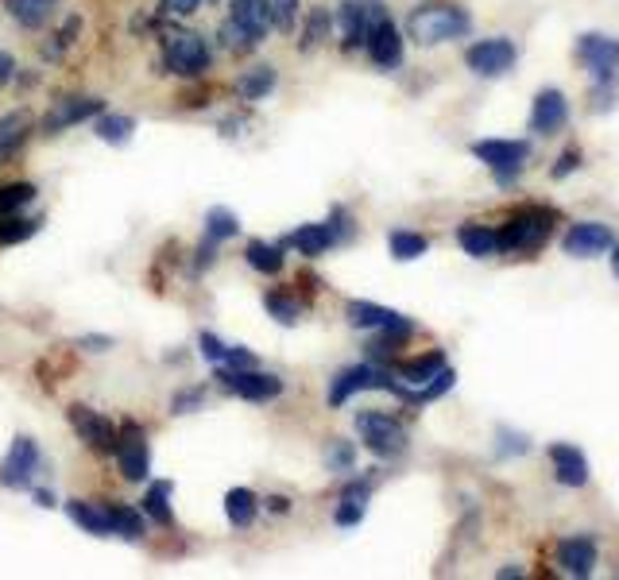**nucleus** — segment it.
I'll list each match as a JSON object with an SVG mask.
<instances>
[{
    "instance_id": "b1692460",
    "label": "nucleus",
    "mask_w": 619,
    "mask_h": 580,
    "mask_svg": "<svg viewBox=\"0 0 619 580\" xmlns=\"http://www.w3.org/2000/svg\"><path fill=\"white\" fill-rule=\"evenodd\" d=\"M442 368H445V356L442 352H430V356H418V360H403L395 368V376L403 379V383H411V387H426Z\"/></svg>"
},
{
    "instance_id": "c9c22d12",
    "label": "nucleus",
    "mask_w": 619,
    "mask_h": 580,
    "mask_svg": "<svg viewBox=\"0 0 619 580\" xmlns=\"http://www.w3.org/2000/svg\"><path fill=\"white\" fill-rule=\"evenodd\" d=\"M236 232H240V221H236L233 209H225V205H213L206 213V236L209 240H233Z\"/></svg>"
},
{
    "instance_id": "09e8293b",
    "label": "nucleus",
    "mask_w": 619,
    "mask_h": 580,
    "mask_svg": "<svg viewBox=\"0 0 619 580\" xmlns=\"http://www.w3.org/2000/svg\"><path fill=\"white\" fill-rule=\"evenodd\" d=\"M12 74H16V62H12L8 51H0V89L12 82Z\"/></svg>"
},
{
    "instance_id": "2f4dec72",
    "label": "nucleus",
    "mask_w": 619,
    "mask_h": 580,
    "mask_svg": "<svg viewBox=\"0 0 619 580\" xmlns=\"http://www.w3.org/2000/svg\"><path fill=\"white\" fill-rule=\"evenodd\" d=\"M387 248H391V256L395 260H418V256H426L430 252V240L422 236V232H391L387 236Z\"/></svg>"
},
{
    "instance_id": "4be33fe9",
    "label": "nucleus",
    "mask_w": 619,
    "mask_h": 580,
    "mask_svg": "<svg viewBox=\"0 0 619 580\" xmlns=\"http://www.w3.org/2000/svg\"><path fill=\"white\" fill-rule=\"evenodd\" d=\"M66 515L78 522L86 534H97V538H109V534H113L109 507H93V503H82V499H70V503H66Z\"/></svg>"
},
{
    "instance_id": "7c9ffc66",
    "label": "nucleus",
    "mask_w": 619,
    "mask_h": 580,
    "mask_svg": "<svg viewBox=\"0 0 619 580\" xmlns=\"http://www.w3.org/2000/svg\"><path fill=\"white\" fill-rule=\"evenodd\" d=\"M271 89H275V70H271V66H256V70L240 74V82H236V93H240L244 101H260Z\"/></svg>"
},
{
    "instance_id": "3c124183",
    "label": "nucleus",
    "mask_w": 619,
    "mask_h": 580,
    "mask_svg": "<svg viewBox=\"0 0 619 580\" xmlns=\"http://www.w3.org/2000/svg\"><path fill=\"white\" fill-rule=\"evenodd\" d=\"M267 503H271V511H275V515L291 511V499H283V495H275V499H267Z\"/></svg>"
},
{
    "instance_id": "79ce46f5",
    "label": "nucleus",
    "mask_w": 619,
    "mask_h": 580,
    "mask_svg": "<svg viewBox=\"0 0 619 580\" xmlns=\"http://www.w3.org/2000/svg\"><path fill=\"white\" fill-rule=\"evenodd\" d=\"M453 383H457V372H453V368H442V372L430 379L426 387H418V391H414V403H430V399H438V395H445Z\"/></svg>"
},
{
    "instance_id": "f03ea898",
    "label": "nucleus",
    "mask_w": 619,
    "mask_h": 580,
    "mask_svg": "<svg viewBox=\"0 0 619 580\" xmlns=\"http://www.w3.org/2000/svg\"><path fill=\"white\" fill-rule=\"evenodd\" d=\"M360 391H391V395H399V399H411L414 403V391L407 383H399V379L391 376L387 368H376V364H356V368H345L341 376L329 383V406H345L353 395Z\"/></svg>"
},
{
    "instance_id": "f8f14e48",
    "label": "nucleus",
    "mask_w": 619,
    "mask_h": 580,
    "mask_svg": "<svg viewBox=\"0 0 619 580\" xmlns=\"http://www.w3.org/2000/svg\"><path fill=\"white\" fill-rule=\"evenodd\" d=\"M577 58L589 66L596 82H608V78H616L619 70V39L589 31V35L577 39Z\"/></svg>"
},
{
    "instance_id": "a878e982",
    "label": "nucleus",
    "mask_w": 619,
    "mask_h": 580,
    "mask_svg": "<svg viewBox=\"0 0 619 580\" xmlns=\"http://www.w3.org/2000/svg\"><path fill=\"white\" fill-rule=\"evenodd\" d=\"M457 240H461V248H465L469 256H476V260H488V256L500 252V236L492 229H484V225H461Z\"/></svg>"
},
{
    "instance_id": "a211bd4d",
    "label": "nucleus",
    "mask_w": 619,
    "mask_h": 580,
    "mask_svg": "<svg viewBox=\"0 0 619 580\" xmlns=\"http://www.w3.org/2000/svg\"><path fill=\"white\" fill-rule=\"evenodd\" d=\"M558 565L569 573V577H589L592 569H596V542H592L589 534H577V538H561L558 542Z\"/></svg>"
},
{
    "instance_id": "58836bf2",
    "label": "nucleus",
    "mask_w": 619,
    "mask_h": 580,
    "mask_svg": "<svg viewBox=\"0 0 619 580\" xmlns=\"http://www.w3.org/2000/svg\"><path fill=\"white\" fill-rule=\"evenodd\" d=\"M329 28H333L329 8H314L310 20H306V31H302V51H310V47H318L322 39H329Z\"/></svg>"
},
{
    "instance_id": "603ef678",
    "label": "nucleus",
    "mask_w": 619,
    "mask_h": 580,
    "mask_svg": "<svg viewBox=\"0 0 619 580\" xmlns=\"http://www.w3.org/2000/svg\"><path fill=\"white\" fill-rule=\"evenodd\" d=\"M35 503H39V507H55V499H51V492H35Z\"/></svg>"
},
{
    "instance_id": "6e6552de",
    "label": "nucleus",
    "mask_w": 619,
    "mask_h": 580,
    "mask_svg": "<svg viewBox=\"0 0 619 580\" xmlns=\"http://www.w3.org/2000/svg\"><path fill=\"white\" fill-rule=\"evenodd\" d=\"M117 461L124 480H148L151 472V449L148 437H144V426L136 422H124L117 430Z\"/></svg>"
},
{
    "instance_id": "e433bc0d",
    "label": "nucleus",
    "mask_w": 619,
    "mask_h": 580,
    "mask_svg": "<svg viewBox=\"0 0 619 580\" xmlns=\"http://www.w3.org/2000/svg\"><path fill=\"white\" fill-rule=\"evenodd\" d=\"M144 511H148L155 522H163V526H171V522H175V515H171V480L151 484L148 499H144Z\"/></svg>"
},
{
    "instance_id": "c03bdc74",
    "label": "nucleus",
    "mask_w": 619,
    "mask_h": 580,
    "mask_svg": "<svg viewBox=\"0 0 619 580\" xmlns=\"http://www.w3.org/2000/svg\"><path fill=\"white\" fill-rule=\"evenodd\" d=\"M325 461H329V468H337V472L353 468V445L349 441H333L329 453H325Z\"/></svg>"
},
{
    "instance_id": "bb28decb",
    "label": "nucleus",
    "mask_w": 619,
    "mask_h": 580,
    "mask_svg": "<svg viewBox=\"0 0 619 580\" xmlns=\"http://www.w3.org/2000/svg\"><path fill=\"white\" fill-rule=\"evenodd\" d=\"M368 495L372 488L368 484H349L345 492H341V507H337V526H356V522L364 519V511H368Z\"/></svg>"
},
{
    "instance_id": "aec40b11",
    "label": "nucleus",
    "mask_w": 619,
    "mask_h": 580,
    "mask_svg": "<svg viewBox=\"0 0 619 580\" xmlns=\"http://www.w3.org/2000/svg\"><path fill=\"white\" fill-rule=\"evenodd\" d=\"M372 16H376V0H368V4H356V0H345L341 4V31H345V51H353L360 47L364 39H368V28H372Z\"/></svg>"
},
{
    "instance_id": "dca6fc26",
    "label": "nucleus",
    "mask_w": 619,
    "mask_h": 580,
    "mask_svg": "<svg viewBox=\"0 0 619 580\" xmlns=\"http://www.w3.org/2000/svg\"><path fill=\"white\" fill-rule=\"evenodd\" d=\"M89 116H101V97H62L55 101V109L43 116V132L59 136L70 124H82Z\"/></svg>"
},
{
    "instance_id": "20e7f679",
    "label": "nucleus",
    "mask_w": 619,
    "mask_h": 580,
    "mask_svg": "<svg viewBox=\"0 0 619 580\" xmlns=\"http://www.w3.org/2000/svg\"><path fill=\"white\" fill-rule=\"evenodd\" d=\"M163 58L182 78H202L209 70V47L198 31L167 28L163 31Z\"/></svg>"
},
{
    "instance_id": "c756f323",
    "label": "nucleus",
    "mask_w": 619,
    "mask_h": 580,
    "mask_svg": "<svg viewBox=\"0 0 619 580\" xmlns=\"http://www.w3.org/2000/svg\"><path fill=\"white\" fill-rule=\"evenodd\" d=\"M256 507H260V503H256V495L248 492V488H233V492L225 495V515H229V522L240 526V530H244V526H252V519H256Z\"/></svg>"
},
{
    "instance_id": "72a5a7b5",
    "label": "nucleus",
    "mask_w": 619,
    "mask_h": 580,
    "mask_svg": "<svg viewBox=\"0 0 619 580\" xmlns=\"http://www.w3.org/2000/svg\"><path fill=\"white\" fill-rule=\"evenodd\" d=\"M221 43H225L229 51H236V55H248V51H256L264 39H260L256 31H248L244 24H236L233 16H229V20L221 24Z\"/></svg>"
},
{
    "instance_id": "8fccbe9b",
    "label": "nucleus",
    "mask_w": 619,
    "mask_h": 580,
    "mask_svg": "<svg viewBox=\"0 0 619 580\" xmlns=\"http://www.w3.org/2000/svg\"><path fill=\"white\" fill-rule=\"evenodd\" d=\"M202 403V391H182L175 399V414H186V406H198Z\"/></svg>"
},
{
    "instance_id": "423d86ee",
    "label": "nucleus",
    "mask_w": 619,
    "mask_h": 580,
    "mask_svg": "<svg viewBox=\"0 0 619 580\" xmlns=\"http://www.w3.org/2000/svg\"><path fill=\"white\" fill-rule=\"evenodd\" d=\"M472 155H476L488 171H496V178L507 186L515 174L523 171V163H527V155H531V144H527V140H476V144H472Z\"/></svg>"
},
{
    "instance_id": "ea45409f",
    "label": "nucleus",
    "mask_w": 619,
    "mask_h": 580,
    "mask_svg": "<svg viewBox=\"0 0 619 580\" xmlns=\"http://www.w3.org/2000/svg\"><path fill=\"white\" fill-rule=\"evenodd\" d=\"M31 198H35V186H31V182H12V186H4V190H0V217H12V213L24 209Z\"/></svg>"
},
{
    "instance_id": "0eeeda50",
    "label": "nucleus",
    "mask_w": 619,
    "mask_h": 580,
    "mask_svg": "<svg viewBox=\"0 0 619 580\" xmlns=\"http://www.w3.org/2000/svg\"><path fill=\"white\" fill-rule=\"evenodd\" d=\"M364 47H368L372 62L384 66V70H395V66L403 62V35H399V28L391 24V16L384 12V4H376V16H372V28H368Z\"/></svg>"
},
{
    "instance_id": "c85d7f7f",
    "label": "nucleus",
    "mask_w": 619,
    "mask_h": 580,
    "mask_svg": "<svg viewBox=\"0 0 619 580\" xmlns=\"http://www.w3.org/2000/svg\"><path fill=\"white\" fill-rule=\"evenodd\" d=\"M244 256H248V263H252L260 275H279V271H283V244H264V240H252Z\"/></svg>"
},
{
    "instance_id": "4468645a",
    "label": "nucleus",
    "mask_w": 619,
    "mask_h": 580,
    "mask_svg": "<svg viewBox=\"0 0 619 580\" xmlns=\"http://www.w3.org/2000/svg\"><path fill=\"white\" fill-rule=\"evenodd\" d=\"M345 318L356 329H380V333H399V337H411V321L387 306H376V302H349L345 306Z\"/></svg>"
},
{
    "instance_id": "7ed1b4c3",
    "label": "nucleus",
    "mask_w": 619,
    "mask_h": 580,
    "mask_svg": "<svg viewBox=\"0 0 619 580\" xmlns=\"http://www.w3.org/2000/svg\"><path fill=\"white\" fill-rule=\"evenodd\" d=\"M554 232V209H542V205H531V209H519L515 217H507L496 236H500V248L503 252H538Z\"/></svg>"
},
{
    "instance_id": "4c0bfd02",
    "label": "nucleus",
    "mask_w": 619,
    "mask_h": 580,
    "mask_svg": "<svg viewBox=\"0 0 619 580\" xmlns=\"http://www.w3.org/2000/svg\"><path fill=\"white\" fill-rule=\"evenodd\" d=\"M264 306H267V314L279 321V325H295L298 314H302V306H298L291 294H283V290H271L264 298Z\"/></svg>"
},
{
    "instance_id": "412c9836",
    "label": "nucleus",
    "mask_w": 619,
    "mask_h": 580,
    "mask_svg": "<svg viewBox=\"0 0 619 580\" xmlns=\"http://www.w3.org/2000/svg\"><path fill=\"white\" fill-rule=\"evenodd\" d=\"M341 236H337V229L325 221V225H298L287 240H283V248H298L302 256H322L325 248H333Z\"/></svg>"
},
{
    "instance_id": "a18cd8bd",
    "label": "nucleus",
    "mask_w": 619,
    "mask_h": 580,
    "mask_svg": "<svg viewBox=\"0 0 619 580\" xmlns=\"http://www.w3.org/2000/svg\"><path fill=\"white\" fill-rule=\"evenodd\" d=\"M202 352H206V360H213V364H225V352L229 348L221 345L213 333H202Z\"/></svg>"
},
{
    "instance_id": "49530a36",
    "label": "nucleus",
    "mask_w": 619,
    "mask_h": 580,
    "mask_svg": "<svg viewBox=\"0 0 619 580\" xmlns=\"http://www.w3.org/2000/svg\"><path fill=\"white\" fill-rule=\"evenodd\" d=\"M581 167V151H565L558 159V167H554V178H565V174H573Z\"/></svg>"
},
{
    "instance_id": "9b49d317",
    "label": "nucleus",
    "mask_w": 619,
    "mask_h": 580,
    "mask_svg": "<svg viewBox=\"0 0 619 580\" xmlns=\"http://www.w3.org/2000/svg\"><path fill=\"white\" fill-rule=\"evenodd\" d=\"M66 418H70V426L78 430V437L86 441L93 453H117V426L109 418H101L97 410H89L82 403L70 406Z\"/></svg>"
},
{
    "instance_id": "37998d69",
    "label": "nucleus",
    "mask_w": 619,
    "mask_h": 580,
    "mask_svg": "<svg viewBox=\"0 0 619 580\" xmlns=\"http://www.w3.org/2000/svg\"><path fill=\"white\" fill-rule=\"evenodd\" d=\"M271 24H275L279 31H295L298 0H271Z\"/></svg>"
},
{
    "instance_id": "6ab92c4d",
    "label": "nucleus",
    "mask_w": 619,
    "mask_h": 580,
    "mask_svg": "<svg viewBox=\"0 0 619 580\" xmlns=\"http://www.w3.org/2000/svg\"><path fill=\"white\" fill-rule=\"evenodd\" d=\"M550 461H554V476L565 488H585L589 484V461L577 445H550Z\"/></svg>"
},
{
    "instance_id": "39448f33",
    "label": "nucleus",
    "mask_w": 619,
    "mask_h": 580,
    "mask_svg": "<svg viewBox=\"0 0 619 580\" xmlns=\"http://www.w3.org/2000/svg\"><path fill=\"white\" fill-rule=\"evenodd\" d=\"M356 434L376 457H399L407 449V426L391 414H380V410L356 414Z\"/></svg>"
},
{
    "instance_id": "de8ad7c7",
    "label": "nucleus",
    "mask_w": 619,
    "mask_h": 580,
    "mask_svg": "<svg viewBox=\"0 0 619 580\" xmlns=\"http://www.w3.org/2000/svg\"><path fill=\"white\" fill-rule=\"evenodd\" d=\"M198 4H202V0H163V12H171V16H190V12H198Z\"/></svg>"
},
{
    "instance_id": "5701e85b",
    "label": "nucleus",
    "mask_w": 619,
    "mask_h": 580,
    "mask_svg": "<svg viewBox=\"0 0 619 580\" xmlns=\"http://www.w3.org/2000/svg\"><path fill=\"white\" fill-rule=\"evenodd\" d=\"M229 16L236 24H244L248 31H256L260 39L271 28V4L267 0H229Z\"/></svg>"
},
{
    "instance_id": "9d476101",
    "label": "nucleus",
    "mask_w": 619,
    "mask_h": 580,
    "mask_svg": "<svg viewBox=\"0 0 619 580\" xmlns=\"http://www.w3.org/2000/svg\"><path fill=\"white\" fill-rule=\"evenodd\" d=\"M515 58H519V51H515L511 39H480V43H472L465 51L469 70L480 74V78H500V74H507L515 66Z\"/></svg>"
},
{
    "instance_id": "f704fd0d",
    "label": "nucleus",
    "mask_w": 619,
    "mask_h": 580,
    "mask_svg": "<svg viewBox=\"0 0 619 580\" xmlns=\"http://www.w3.org/2000/svg\"><path fill=\"white\" fill-rule=\"evenodd\" d=\"M109 519H113V534H120V538H128V542H140L144 538V519L132 507L109 503Z\"/></svg>"
},
{
    "instance_id": "2eb2a0df",
    "label": "nucleus",
    "mask_w": 619,
    "mask_h": 580,
    "mask_svg": "<svg viewBox=\"0 0 619 580\" xmlns=\"http://www.w3.org/2000/svg\"><path fill=\"white\" fill-rule=\"evenodd\" d=\"M565 124H569V101H565V93L561 89H542L534 97L531 132H538V136H558Z\"/></svg>"
},
{
    "instance_id": "ddd939ff",
    "label": "nucleus",
    "mask_w": 619,
    "mask_h": 580,
    "mask_svg": "<svg viewBox=\"0 0 619 580\" xmlns=\"http://www.w3.org/2000/svg\"><path fill=\"white\" fill-rule=\"evenodd\" d=\"M612 244H616V232H612V225H600V221H581V225H573L565 232V240H561L565 256H581V260L608 252Z\"/></svg>"
},
{
    "instance_id": "f257e3e1",
    "label": "nucleus",
    "mask_w": 619,
    "mask_h": 580,
    "mask_svg": "<svg viewBox=\"0 0 619 580\" xmlns=\"http://www.w3.org/2000/svg\"><path fill=\"white\" fill-rule=\"evenodd\" d=\"M407 31H411L414 43L422 47H438L445 39H461L472 31V16L457 4H422L414 8L411 20H407Z\"/></svg>"
},
{
    "instance_id": "f3484780",
    "label": "nucleus",
    "mask_w": 619,
    "mask_h": 580,
    "mask_svg": "<svg viewBox=\"0 0 619 580\" xmlns=\"http://www.w3.org/2000/svg\"><path fill=\"white\" fill-rule=\"evenodd\" d=\"M35 464H39L35 441H31V437H16L12 449H8V457H4V468H0V484H4V488H28Z\"/></svg>"
},
{
    "instance_id": "473e14b6",
    "label": "nucleus",
    "mask_w": 619,
    "mask_h": 580,
    "mask_svg": "<svg viewBox=\"0 0 619 580\" xmlns=\"http://www.w3.org/2000/svg\"><path fill=\"white\" fill-rule=\"evenodd\" d=\"M136 132V120L132 116H120V113H101L97 116V136L105 144H128Z\"/></svg>"
},
{
    "instance_id": "393cba45",
    "label": "nucleus",
    "mask_w": 619,
    "mask_h": 580,
    "mask_svg": "<svg viewBox=\"0 0 619 580\" xmlns=\"http://www.w3.org/2000/svg\"><path fill=\"white\" fill-rule=\"evenodd\" d=\"M4 4H8L12 20L24 28H43L59 8V0H4Z\"/></svg>"
},
{
    "instance_id": "864d4df0",
    "label": "nucleus",
    "mask_w": 619,
    "mask_h": 580,
    "mask_svg": "<svg viewBox=\"0 0 619 580\" xmlns=\"http://www.w3.org/2000/svg\"><path fill=\"white\" fill-rule=\"evenodd\" d=\"M612 271H616V279H619V244H612Z\"/></svg>"
},
{
    "instance_id": "cd10ccee",
    "label": "nucleus",
    "mask_w": 619,
    "mask_h": 580,
    "mask_svg": "<svg viewBox=\"0 0 619 580\" xmlns=\"http://www.w3.org/2000/svg\"><path fill=\"white\" fill-rule=\"evenodd\" d=\"M31 116L28 113H8L0 120V159H8L12 151H20V144L28 140Z\"/></svg>"
},
{
    "instance_id": "a19ab883",
    "label": "nucleus",
    "mask_w": 619,
    "mask_h": 580,
    "mask_svg": "<svg viewBox=\"0 0 619 580\" xmlns=\"http://www.w3.org/2000/svg\"><path fill=\"white\" fill-rule=\"evenodd\" d=\"M39 229V221H28V217H0V244H20L28 240L31 232Z\"/></svg>"
},
{
    "instance_id": "1a4fd4ad",
    "label": "nucleus",
    "mask_w": 619,
    "mask_h": 580,
    "mask_svg": "<svg viewBox=\"0 0 619 580\" xmlns=\"http://www.w3.org/2000/svg\"><path fill=\"white\" fill-rule=\"evenodd\" d=\"M221 383L236 391L240 399L248 403H271L283 395V379L279 376H267V372H256V368H221Z\"/></svg>"
}]
</instances>
